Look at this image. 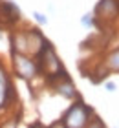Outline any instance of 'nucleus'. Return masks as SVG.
Masks as SVG:
<instances>
[{
	"label": "nucleus",
	"instance_id": "1",
	"mask_svg": "<svg viewBox=\"0 0 119 128\" xmlns=\"http://www.w3.org/2000/svg\"><path fill=\"white\" fill-rule=\"evenodd\" d=\"M93 115H95V110L79 97L75 101H71V104L64 110V114L61 115V121L66 128H86V124L92 121Z\"/></svg>",
	"mask_w": 119,
	"mask_h": 128
},
{
	"label": "nucleus",
	"instance_id": "2",
	"mask_svg": "<svg viewBox=\"0 0 119 128\" xmlns=\"http://www.w3.org/2000/svg\"><path fill=\"white\" fill-rule=\"evenodd\" d=\"M11 68H13V73L17 77L26 80V82H31L40 75L37 59L24 53H11Z\"/></svg>",
	"mask_w": 119,
	"mask_h": 128
},
{
	"label": "nucleus",
	"instance_id": "3",
	"mask_svg": "<svg viewBox=\"0 0 119 128\" xmlns=\"http://www.w3.org/2000/svg\"><path fill=\"white\" fill-rule=\"evenodd\" d=\"M37 62H39V68H40V75H46V79H51V77H55V75L62 73L66 70L62 66V62L59 59V55H57V51H55L51 42H48L44 46V50L39 53Z\"/></svg>",
	"mask_w": 119,
	"mask_h": 128
},
{
	"label": "nucleus",
	"instance_id": "4",
	"mask_svg": "<svg viewBox=\"0 0 119 128\" xmlns=\"http://www.w3.org/2000/svg\"><path fill=\"white\" fill-rule=\"evenodd\" d=\"M48 82H50L51 90L55 92L57 95H61L62 99H66V101H75V99L81 97L79 92H77V88H75V82L70 79L66 70H64L62 73L55 75V77L48 79Z\"/></svg>",
	"mask_w": 119,
	"mask_h": 128
},
{
	"label": "nucleus",
	"instance_id": "5",
	"mask_svg": "<svg viewBox=\"0 0 119 128\" xmlns=\"http://www.w3.org/2000/svg\"><path fill=\"white\" fill-rule=\"evenodd\" d=\"M93 16L99 20H115L119 16V0H99L93 8Z\"/></svg>",
	"mask_w": 119,
	"mask_h": 128
},
{
	"label": "nucleus",
	"instance_id": "6",
	"mask_svg": "<svg viewBox=\"0 0 119 128\" xmlns=\"http://www.w3.org/2000/svg\"><path fill=\"white\" fill-rule=\"evenodd\" d=\"M11 92H13V84H11V80H9V73H8V70L0 64V110L6 106Z\"/></svg>",
	"mask_w": 119,
	"mask_h": 128
},
{
	"label": "nucleus",
	"instance_id": "7",
	"mask_svg": "<svg viewBox=\"0 0 119 128\" xmlns=\"http://www.w3.org/2000/svg\"><path fill=\"white\" fill-rule=\"evenodd\" d=\"M0 9L4 11L6 18H11V20H19L22 16V11L19 9V6L15 2H11V0H2L0 2Z\"/></svg>",
	"mask_w": 119,
	"mask_h": 128
},
{
	"label": "nucleus",
	"instance_id": "8",
	"mask_svg": "<svg viewBox=\"0 0 119 128\" xmlns=\"http://www.w3.org/2000/svg\"><path fill=\"white\" fill-rule=\"evenodd\" d=\"M104 70L106 72H119V48L112 50L104 59Z\"/></svg>",
	"mask_w": 119,
	"mask_h": 128
},
{
	"label": "nucleus",
	"instance_id": "9",
	"mask_svg": "<svg viewBox=\"0 0 119 128\" xmlns=\"http://www.w3.org/2000/svg\"><path fill=\"white\" fill-rule=\"evenodd\" d=\"M95 16H93V11H90V13H86V15H82L81 16V26H84L86 30H92V28L95 26Z\"/></svg>",
	"mask_w": 119,
	"mask_h": 128
},
{
	"label": "nucleus",
	"instance_id": "10",
	"mask_svg": "<svg viewBox=\"0 0 119 128\" xmlns=\"http://www.w3.org/2000/svg\"><path fill=\"white\" fill-rule=\"evenodd\" d=\"M86 128H108V126L104 124V121L101 119L99 115H93V117H92V121L86 124Z\"/></svg>",
	"mask_w": 119,
	"mask_h": 128
},
{
	"label": "nucleus",
	"instance_id": "11",
	"mask_svg": "<svg viewBox=\"0 0 119 128\" xmlns=\"http://www.w3.org/2000/svg\"><path fill=\"white\" fill-rule=\"evenodd\" d=\"M31 16H33V20L37 22L39 26H46V24H48V16H46L44 13H40V11H33Z\"/></svg>",
	"mask_w": 119,
	"mask_h": 128
},
{
	"label": "nucleus",
	"instance_id": "12",
	"mask_svg": "<svg viewBox=\"0 0 119 128\" xmlns=\"http://www.w3.org/2000/svg\"><path fill=\"white\" fill-rule=\"evenodd\" d=\"M19 126V121L17 119H6V123H2L0 128H17Z\"/></svg>",
	"mask_w": 119,
	"mask_h": 128
},
{
	"label": "nucleus",
	"instance_id": "13",
	"mask_svg": "<svg viewBox=\"0 0 119 128\" xmlns=\"http://www.w3.org/2000/svg\"><path fill=\"white\" fill-rule=\"evenodd\" d=\"M104 90L112 94V92H115V90H117V84L114 82V80H104Z\"/></svg>",
	"mask_w": 119,
	"mask_h": 128
},
{
	"label": "nucleus",
	"instance_id": "14",
	"mask_svg": "<svg viewBox=\"0 0 119 128\" xmlns=\"http://www.w3.org/2000/svg\"><path fill=\"white\" fill-rule=\"evenodd\" d=\"M48 128H66V126H64V123H62L61 119H55L53 123H50V124H48Z\"/></svg>",
	"mask_w": 119,
	"mask_h": 128
},
{
	"label": "nucleus",
	"instance_id": "15",
	"mask_svg": "<svg viewBox=\"0 0 119 128\" xmlns=\"http://www.w3.org/2000/svg\"><path fill=\"white\" fill-rule=\"evenodd\" d=\"M28 128H48V126L42 123V121H35V123H31V124H29Z\"/></svg>",
	"mask_w": 119,
	"mask_h": 128
},
{
	"label": "nucleus",
	"instance_id": "16",
	"mask_svg": "<svg viewBox=\"0 0 119 128\" xmlns=\"http://www.w3.org/2000/svg\"><path fill=\"white\" fill-rule=\"evenodd\" d=\"M4 38H6V31L0 28V40H4Z\"/></svg>",
	"mask_w": 119,
	"mask_h": 128
},
{
	"label": "nucleus",
	"instance_id": "17",
	"mask_svg": "<svg viewBox=\"0 0 119 128\" xmlns=\"http://www.w3.org/2000/svg\"><path fill=\"white\" fill-rule=\"evenodd\" d=\"M115 128H119V124H117V126H115Z\"/></svg>",
	"mask_w": 119,
	"mask_h": 128
}]
</instances>
